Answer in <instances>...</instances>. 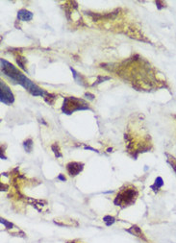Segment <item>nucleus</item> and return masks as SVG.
<instances>
[{
  "mask_svg": "<svg viewBox=\"0 0 176 243\" xmlns=\"http://www.w3.org/2000/svg\"><path fill=\"white\" fill-rule=\"evenodd\" d=\"M43 98H44V100H45L46 103H48L49 105H51V104L54 103V101H55V99H56V97H55V95H53V94H51V93L46 92L45 95L43 96Z\"/></svg>",
  "mask_w": 176,
  "mask_h": 243,
  "instance_id": "nucleus-10",
  "label": "nucleus"
},
{
  "mask_svg": "<svg viewBox=\"0 0 176 243\" xmlns=\"http://www.w3.org/2000/svg\"><path fill=\"white\" fill-rule=\"evenodd\" d=\"M0 101L5 105H11L15 101V96L10 90V87L6 85L5 82L1 81L0 83Z\"/></svg>",
  "mask_w": 176,
  "mask_h": 243,
  "instance_id": "nucleus-3",
  "label": "nucleus"
},
{
  "mask_svg": "<svg viewBox=\"0 0 176 243\" xmlns=\"http://www.w3.org/2000/svg\"><path fill=\"white\" fill-rule=\"evenodd\" d=\"M54 222L59 226H65V227H77L78 223L73 219H66V218H56Z\"/></svg>",
  "mask_w": 176,
  "mask_h": 243,
  "instance_id": "nucleus-5",
  "label": "nucleus"
},
{
  "mask_svg": "<svg viewBox=\"0 0 176 243\" xmlns=\"http://www.w3.org/2000/svg\"><path fill=\"white\" fill-rule=\"evenodd\" d=\"M23 146H24L25 151H27L28 153L31 152L32 149H33V140H32L31 139H26V140L23 142Z\"/></svg>",
  "mask_w": 176,
  "mask_h": 243,
  "instance_id": "nucleus-9",
  "label": "nucleus"
},
{
  "mask_svg": "<svg viewBox=\"0 0 176 243\" xmlns=\"http://www.w3.org/2000/svg\"><path fill=\"white\" fill-rule=\"evenodd\" d=\"M25 62L26 60L24 59V58H21V57H18L17 59H16V63L17 64L20 66V68H22L23 70H26V67H25Z\"/></svg>",
  "mask_w": 176,
  "mask_h": 243,
  "instance_id": "nucleus-15",
  "label": "nucleus"
},
{
  "mask_svg": "<svg viewBox=\"0 0 176 243\" xmlns=\"http://www.w3.org/2000/svg\"><path fill=\"white\" fill-rule=\"evenodd\" d=\"M17 18L21 21H30L33 18V14L25 9H21L17 12Z\"/></svg>",
  "mask_w": 176,
  "mask_h": 243,
  "instance_id": "nucleus-6",
  "label": "nucleus"
},
{
  "mask_svg": "<svg viewBox=\"0 0 176 243\" xmlns=\"http://www.w3.org/2000/svg\"><path fill=\"white\" fill-rule=\"evenodd\" d=\"M85 96H89V99H91V100H93L94 99V95H93V94H91L90 92H87L86 94H85Z\"/></svg>",
  "mask_w": 176,
  "mask_h": 243,
  "instance_id": "nucleus-17",
  "label": "nucleus"
},
{
  "mask_svg": "<svg viewBox=\"0 0 176 243\" xmlns=\"http://www.w3.org/2000/svg\"><path fill=\"white\" fill-rule=\"evenodd\" d=\"M66 243H79L77 240H73V241H67Z\"/></svg>",
  "mask_w": 176,
  "mask_h": 243,
  "instance_id": "nucleus-19",
  "label": "nucleus"
},
{
  "mask_svg": "<svg viewBox=\"0 0 176 243\" xmlns=\"http://www.w3.org/2000/svg\"><path fill=\"white\" fill-rule=\"evenodd\" d=\"M126 232H128L129 234H131V235H133V236H137V237H139V238H142L143 240H146V238L144 237V235H143L142 231L141 230V228H140V227H138L137 225H133L131 228L127 229V230H126Z\"/></svg>",
  "mask_w": 176,
  "mask_h": 243,
  "instance_id": "nucleus-7",
  "label": "nucleus"
},
{
  "mask_svg": "<svg viewBox=\"0 0 176 243\" xmlns=\"http://www.w3.org/2000/svg\"><path fill=\"white\" fill-rule=\"evenodd\" d=\"M58 179H59V180H61V181H63V182H65V181L66 180L65 177L64 176L63 174H60V175H59V176H58Z\"/></svg>",
  "mask_w": 176,
  "mask_h": 243,
  "instance_id": "nucleus-18",
  "label": "nucleus"
},
{
  "mask_svg": "<svg viewBox=\"0 0 176 243\" xmlns=\"http://www.w3.org/2000/svg\"><path fill=\"white\" fill-rule=\"evenodd\" d=\"M138 192L133 187H128L125 189H121L120 192L117 194L115 199V204L116 206H129L132 203L135 202Z\"/></svg>",
  "mask_w": 176,
  "mask_h": 243,
  "instance_id": "nucleus-2",
  "label": "nucleus"
},
{
  "mask_svg": "<svg viewBox=\"0 0 176 243\" xmlns=\"http://www.w3.org/2000/svg\"><path fill=\"white\" fill-rule=\"evenodd\" d=\"M80 110H90L88 104L79 98L76 97H65L64 100V105L62 107V111L64 113L70 114L75 111H80Z\"/></svg>",
  "mask_w": 176,
  "mask_h": 243,
  "instance_id": "nucleus-1",
  "label": "nucleus"
},
{
  "mask_svg": "<svg viewBox=\"0 0 176 243\" xmlns=\"http://www.w3.org/2000/svg\"><path fill=\"white\" fill-rule=\"evenodd\" d=\"M83 168H84V164L82 162L71 161L66 164L67 173L70 174V176H71V177H74L76 175L79 174L83 170Z\"/></svg>",
  "mask_w": 176,
  "mask_h": 243,
  "instance_id": "nucleus-4",
  "label": "nucleus"
},
{
  "mask_svg": "<svg viewBox=\"0 0 176 243\" xmlns=\"http://www.w3.org/2000/svg\"><path fill=\"white\" fill-rule=\"evenodd\" d=\"M111 78L110 77H102V76H99L98 77V80H97L96 82V84H100V83H102L103 81H105V80H110Z\"/></svg>",
  "mask_w": 176,
  "mask_h": 243,
  "instance_id": "nucleus-16",
  "label": "nucleus"
},
{
  "mask_svg": "<svg viewBox=\"0 0 176 243\" xmlns=\"http://www.w3.org/2000/svg\"><path fill=\"white\" fill-rule=\"evenodd\" d=\"M70 69H71V71H72V73H73V77H74L75 81H76L78 84L82 85V86L86 85V84H85V80H84V77H83L82 75H80L79 73H77V72L72 68V67H70Z\"/></svg>",
  "mask_w": 176,
  "mask_h": 243,
  "instance_id": "nucleus-8",
  "label": "nucleus"
},
{
  "mask_svg": "<svg viewBox=\"0 0 176 243\" xmlns=\"http://www.w3.org/2000/svg\"><path fill=\"white\" fill-rule=\"evenodd\" d=\"M163 184H164L163 179H162L161 177H158L157 179H156V181H155V183L153 184L151 188H152L154 190H158L161 187H163Z\"/></svg>",
  "mask_w": 176,
  "mask_h": 243,
  "instance_id": "nucleus-11",
  "label": "nucleus"
},
{
  "mask_svg": "<svg viewBox=\"0 0 176 243\" xmlns=\"http://www.w3.org/2000/svg\"><path fill=\"white\" fill-rule=\"evenodd\" d=\"M51 149H52V151L54 152L55 156H56L57 158H61V157H62V153L60 152V147H59V145H58L57 143H54V144L51 145Z\"/></svg>",
  "mask_w": 176,
  "mask_h": 243,
  "instance_id": "nucleus-12",
  "label": "nucleus"
},
{
  "mask_svg": "<svg viewBox=\"0 0 176 243\" xmlns=\"http://www.w3.org/2000/svg\"><path fill=\"white\" fill-rule=\"evenodd\" d=\"M167 156H168V161L170 163V165H171V167L173 168V170L176 172V159L174 158V157H172V156H170V155H169V154H167Z\"/></svg>",
  "mask_w": 176,
  "mask_h": 243,
  "instance_id": "nucleus-14",
  "label": "nucleus"
},
{
  "mask_svg": "<svg viewBox=\"0 0 176 243\" xmlns=\"http://www.w3.org/2000/svg\"><path fill=\"white\" fill-rule=\"evenodd\" d=\"M103 221L105 222V224H106L107 226H111V225H113L114 223H115V217H113V216L107 215V216H105V217L103 218Z\"/></svg>",
  "mask_w": 176,
  "mask_h": 243,
  "instance_id": "nucleus-13",
  "label": "nucleus"
}]
</instances>
